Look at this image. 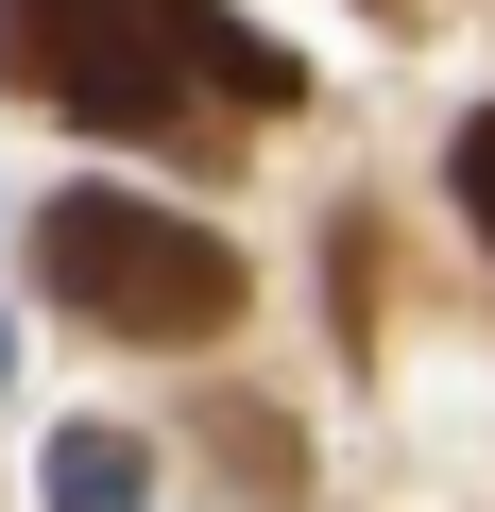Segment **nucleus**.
I'll use <instances>...</instances> for the list:
<instances>
[{
    "mask_svg": "<svg viewBox=\"0 0 495 512\" xmlns=\"http://www.w3.org/2000/svg\"><path fill=\"white\" fill-rule=\"evenodd\" d=\"M188 35H205V0H0V69L35 103H69L86 137H171Z\"/></svg>",
    "mask_w": 495,
    "mask_h": 512,
    "instance_id": "obj_2",
    "label": "nucleus"
},
{
    "mask_svg": "<svg viewBox=\"0 0 495 512\" xmlns=\"http://www.w3.org/2000/svg\"><path fill=\"white\" fill-rule=\"evenodd\" d=\"M444 171H461V222H478V239H495V103H478V120H461V154H444Z\"/></svg>",
    "mask_w": 495,
    "mask_h": 512,
    "instance_id": "obj_5",
    "label": "nucleus"
},
{
    "mask_svg": "<svg viewBox=\"0 0 495 512\" xmlns=\"http://www.w3.org/2000/svg\"><path fill=\"white\" fill-rule=\"evenodd\" d=\"M35 274H52V308H86L120 342H222L239 325V239L188 205H137V188H52Z\"/></svg>",
    "mask_w": 495,
    "mask_h": 512,
    "instance_id": "obj_1",
    "label": "nucleus"
},
{
    "mask_svg": "<svg viewBox=\"0 0 495 512\" xmlns=\"http://www.w3.org/2000/svg\"><path fill=\"white\" fill-rule=\"evenodd\" d=\"M205 444L257 478V495H308V478H291V461H308V444H291V410H239V393H222V410H205Z\"/></svg>",
    "mask_w": 495,
    "mask_h": 512,
    "instance_id": "obj_4",
    "label": "nucleus"
},
{
    "mask_svg": "<svg viewBox=\"0 0 495 512\" xmlns=\"http://www.w3.org/2000/svg\"><path fill=\"white\" fill-rule=\"evenodd\" d=\"M35 478H52V512H154V461H137L120 427H52Z\"/></svg>",
    "mask_w": 495,
    "mask_h": 512,
    "instance_id": "obj_3",
    "label": "nucleus"
},
{
    "mask_svg": "<svg viewBox=\"0 0 495 512\" xmlns=\"http://www.w3.org/2000/svg\"><path fill=\"white\" fill-rule=\"evenodd\" d=\"M0 359H18V342H0Z\"/></svg>",
    "mask_w": 495,
    "mask_h": 512,
    "instance_id": "obj_6",
    "label": "nucleus"
}]
</instances>
